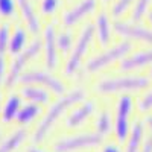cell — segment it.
I'll list each match as a JSON object with an SVG mask.
<instances>
[{
	"mask_svg": "<svg viewBox=\"0 0 152 152\" xmlns=\"http://www.w3.org/2000/svg\"><path fill=\"white\" fill-rule=\"evenodd\" d=\"M43 43H44V55H46V66L49 70H55L58 64V55H56V34L53 24H49L44 29L43 35Z\"/></svg>",
	"mask_w": 152,
	"mask_h": 152,
	"instance_id": "8fae6325",
	"label": "cell"
},
{
	"mask_svg": "<svg viewBox=\"0 0 152 152\" xmlns=\"http://www.w3.org/2000/svg\"><path fill=\"white\" fill-rule=\"evenodd\" d=\"M17 8L20 11L24 23H26L29 32L37 35L40 32V18L37 15V11L34 8L32 0H17Z\"/></svg>",
	"mask_w": 152,
	"mask_h": 152,
	"instance_id": "7c38bea8",
	"label": "cell"
},
{
	"mask_svg": "<svg viewBox=\"0 0 152 152\" xmlns=\"http://www.w3.org/2000/svg\"><path fill=\"white\" fill-rule=\"evenodd\" d=\"M134 2H135V0H114V3L111 6V15L114 18L122 17L125 12L134 5Z\"/></svg>",
	"mask_w": 152,
	"mask_h": 152,
	"instance_id": "cb8c5ba5",
	"label": "cell"
},
{
	"mask_svg": "<svg viewBox=\"0 0 152 152\" xmlns=\"http://www.w3.org/2000/svg\"><path fill=\"white\" fill-rule=\"evenodd\" d=\"M94 28H96V34H97V38H99V43L102 46H107L110 43V40H111V32L114 31L107 12L102 11V12H99V14H97Z\"/></svg>",
	"mask_w": 152,
	"mask_h": 152,
	"instance_id": "5bb4252c",
	"label": "cell"
},
{
	"mask_svg": "<svg viewBox=\"0 0 152 152\" xmlns=\"http://www.w3.org/2000/svg\"><path fill=\"white\" fill-rule=\"evenodd\" d=\"M40 107H38V104H28V105H24L23 108H20L18 114H17V117L15 120L20 123V125H26L29 122H32L38 114H40Z\"/></svg>",
	"mask_w": 152,
	"mask_h": 152,
	"instance_id": "ffe728a7",
	"label": "cell"
},
{
	"mask_svg": "<svg viewBox=\"0 0 152 152\" xmlns=\"http://www.w3.org/2000/svg\"><path fill=\"white\" fill-rule=\"evenodd\" d=\"M17 0H0V17L9 18L15 14Z\"/></svg>",
	"mask_w": 152,
	"mask_h": 152,
	"instance_id": "d4e9b609",
	"label": "cell"
},
{
	"mask_svg": "<svg viewBox=\"0 0 152 152\" xmlns=\"http://www.w3.org/2000/svg\"><path fill=\"white\" fill-rule=\"evenodd\" d=\"M143 132H145L143 123H142V122L134 123L132 129L129 131V135H128V145H126V152H137V151H138V146H140L142 138H143Z\"/></svg>",
	"mask_w": 152,
	"mask_h": 152,
	"instance_id": "d6986e66",
	"label": "cell"
},
{
	"mask_svg": "<svg viewBox=\"0 0 152 152\" xmlns=\"http://www.w3.org/2000/svg\"><path fill=\"white\" fill-rule=\"evenodd\" d=\"M142 152H152V135H151V137H148V140L143 143Z\"/></svg>",
	"mask_w": 152,
	"mask_h": 152,
	"instance_id": "f546056e",
	"label": "cell"
},
{
	"mask_svg": "<svg viewBox=\"0 0 152 152\" xmlns=\"http://www.w3.org/2000/svg\"><path fill=\"white\" fill-rule=\"evenodd\" d=\"M96 129L99 135H107L111 129H113V123H111V117L107 111H102L100 116L96 122Z\"/></svg>",
	"mask_w": 152,
	"mask_h": 152,
	"instance_id": "603a6c76",
	"label": "cell"
},
{
	"mask_svg": "<svg viewBox=\"0 0 152 152\" xmlns=\"http://www.w3.org/2000/svg\"><path fill=\"white\" fill-rule=\"evenodd\" d=\"M104 2H107V3H108V2H111V0H104Z\"/></svg>",
	"mask_w": 152,
	"mask_h": 152,
	"instance_id": "d590c367",
	"label": "cell"
},
{
	"mask_svg": "<svg viewBox=\"0 0 152 152\" xmlns=\"http://www.w3.org/2000/svg\"><path fill=\"white\" fill-rule=\"evenodd\" d=\"M21 96L34 104H46L50 97L44 88L37 87L35 84H28V87H24L21 90Z\"/></svg>",
	"mask_w": 152,
	"mask_h": 152,
	"instance_id": "2e32d148",
	"label": "cell"
},
{
	"mask_svg": "<svg viewBox=\"0 0 152 152\" xmlns=\"http://www.w3.org/2000/svg\"><path fill=\"white\" fill-rule=\"evenodd\" d=\"M134 100L131 96H122L117 104V114H116V135L119 142H125L129 135V113L132 110Z\"/></svg>",
	"mask_w": 152,
	"mask_h": 152,
	"instance_id": "ba28073f",
	"label": "cell"
},
{
	"mask_svg": "<svg viewBox=\"0 0 152 152\" xmlns=\"http://www.w3.org/2000/svg\"><path fill=\"white\" fill-rule=\"evenodd\" d=\"M72 43H73V37L69 31H64L59 35H56V44L61 49V52H67V50L72 47Z\"/></svg>",
	"mask_w": 152,
	"mask_h": 152,
	"instance_id": "484cf974",
	"label": "cell"
},
{
	"mask_svg": "<svg viewBox=\"0 0 152 152\" xmlns=\"http://www.w3.org/2000/svg\"><path fill=\"white\" fill-rule=\"evenodd\" d=\"M138 110L143 111V113L152 110V90H149V91L143 96V99L140 100V104H138Z\"/></svg>",
	"mask_w": 152,
	"mask_h": 152,
	"instance_id": "f1b7e54d",
	"label": "cell"
},
{
	"mask_svg": "<svg viewBox=\"0 0 152 152\" xmlns=\"http://www.w3.org/2000/svg\"><path fill=\"white\" fill-rule=\"evenodd\" d=\"M100 142H102V135H99V134H82V135H76V137L62 138V140H59L53 146V149L55 152H75V151L85 149V148L99 146Z\"/></svg>",
	"mask_w": 152,
	"mask_h": 152,
	"instance_id": "8992f818",
	"label": "cell"
},
{
	"mask_svg": "<svg viewBox=\"0 0 152 152\" xmlns=\"http://www.w3.org/2000/svg\"><path fill=\"white\" fill-rule=\"evenodd\" d=\"M84 99H85V91L82 90V88H76V90L66 94L64 97H61L59 100H56V102L50 107V110L47 111L44 119L40 122V125H38V128L34 134V142L41 143L44 140V137L50 132L52 126L58 122V119L62 116V114H64L70 107H73L75 104L81 102V100H84Z\"/></svg>",
	"mask_w": 152,
	"mask_h": 152,
	"instance_id": "6da1fadb",
	"label": "cell"
},
{
	"mask_svg": "<svg viewBox=\"0 0 152 152\" xmlns=\"http://www.w3.org/2000/svg\"><path fill=\"white\" fill-rule=\"evenodd\" d=\"M21 108V99L18 96H9L8 100H6V104L3 107V113H2V119L3 122H11V120H14L17 117V114Z\"/></svg>",
	"mask_w": 152,
	"mask_h": 152,
	"instance_id": "ac0fdd59",
	"label": "cell"
},
{
	"mask_svg": "<svg viewBox=\"0 0 152 152\" xmlns=\"http://www.w3.org/2000/svg\"><path fill=\"white\" fill-rule=\"evenodd\" d=\"M94 111V104L93 102H84L79 108H76L67 119V126L70 128H76V126H79L82 122H85L88 117L91 116V113Z\"/></svg>",
	"mask_w": 152,
	"mask_h": 152,
	"instance_id": "9a60e30c",
	"label": "cell"
},
{
	"mask_svg": "<svg viewBox=\"0 0 152 152\" xmlns=\"http://www.w3.org/2000/svg\"><path fill=\"white\" fill-rule=\"evenodd\" d=\"M59 6V0H40V11L44 15H52Z\"/></svg>",
	"mask_w": 152,
	"mask_h": 152,
	"instance_id": "4316f807",
	"label": "cell"
},
{
	"mask_svg": "<svg viewBox=\"0 0 152 152\" xmlns=\"http://www.w3.org/2000/svg\"><path fill=\"white\" fill-rule=\"evenodd\" d=\"M94 34H96L94 24H87V26L82 29V32H81V35L78 38V43H76L75 49L72 50V53L69 56V61L66 64V75L67 76H72L76 70L79 69V66H81L85 53H87V49H88V46H90Z\"/></svg>",
	"mask_w": 152,
	"mask_h": 152,
	"instance_id": "277c9868",
	"label": "cell"
},
{
	"mask_svg": "<svg viewBox=\"0 0 152 152\" xmlns=\"http://www.w3.org/2000/svg\"><path fill=\"white\" fill-rule=\"evenodd\" d=\"M9 24H2L0 26V55H3L9 44Z\"/></svg>",
	"mask_w": 152,
	"mask_h": 152,
	"instance_id": "83f0119b",
	"label": "cell"
},
{
	"mask_svg": "<svg viewBox=\"0 0 152 152\" xmlns=\"http://www.w3.org/2000/svg\"><path fill=\"white\" fill-rule=\"evenodd\" d=\"M41 47H43L41 41H40V40H35V41H32L26 49H24L23 52H20L18 55H15V59H14V62L11 64V69H9L6 78H5V85H6L8 88L12 87L17 81H20V76L23 75L24 66H26L32 58H35L38 53H40Z\"/></svg>",
	"mask_w": 152,
	"mask_h": 152,
	"instance_id": "5b68a950",
	"label": "cell"
},
{
	"mask_svg": "<svg viewBox=\"0 0 152 152\" xmlns=\"http://www.w3.org/2000/svg\"><path fill=\"white\" fill-rule=\"evenodd\" d=\"M28 152H44V151L38 149V148H29V149H28Z\"/></svg>",
	"mask_w": 152,
	"mask_h": 152,
	"instance_id": "d6a6232c",
	"label": "cell"
},
{
	"mask_svg": "<svg viewBox=\"0 0 152 152\" xmlns=\"http://www.w3.org/2000/svg\"><path fill=\"white\" fill-rule=\"evenodd\" d=\"M102 152H122L117 146H114V145H107L104 149H102Z\"/></svg>",
	"mask_w": 152,
	"mask_h": 152,
	"instance_id": "4dcf8cb0",
	"label": "cell"
},
{
	"mask_svg": "<svg viewBox=\"0 0 152 152\" xmlns=\"http://www.w3.org/2000/svg\"><path fill=\"white\" fill-rule=\"evenodd\" d=\"M146 123L149 125V128H151V131H152V116H149V117L146 119Z\"/></svg>",
	"mask_w": 152,
	"mask_h": 152,
	"instance_id": "836d02e7",
	"label": "cell"
},
{
	"mask_svg": "<svg viewBox=\"0 0 152 152\" xmlns=\"http://www.w3.org/2000/svg\"><path fill=\"white\" fill-rule=\"evenodd\" d=\"M97 8V0H79L73 8H70L64 15H62V23L67 28L78 24L82 18L90 15Z\"/></svg>",
	"mask_w": 152,
	"mask_h": 152,
	"instance_id": "30bf717a",
	"label": "cell"
},
{
	"mask_svg": "<svg viewBox=\"0 0 152 152\" xmlns=\"http://www.w3.org/2000/svg\"><path fill=\"white\" fill-rule=\"evenodd\" d=\"M113 29L117 35L125 37L128 40H138L152 46V31L140 26L138 23H125V21L116 20L113 24Z\"/></svg>",
	"mask_w": 152,
	"mask_h": 152,
	"instance_id": "9c48e42d",
	"label": "cell"
},
{
	"mask_svg": "<svg viewBox=\"0 0 152 152\" xmlns=\"http://www.w3.org/2000/svg\"><path fill=\"white\" fill-rule=\"evenodd\" d=\"M151 75H152V72H151Z\"/></svg>",
	"mask_w": 152,
	"mask_h": 152,
	"instance_id": "8d00e7d4",
	"label": "cell"
},
{
	"mask_svg": "<svg viewBox=\"0 0 152 152\" xmlns=\"http://www.w3.org/2000/svg\"><path fill=\"white\" fill-rule=\"evenodd\" d=\"M28 43V34L23 28H17L14 35L11 37L9 44H8V50L11 55H18L20 52H23L24 47H26Z\"/></svg>",
	"mask_w": 152,
	"mask_h": 152,
	"instance_id": "e0dca14e",
	"label": "cell"
},
{
	"mask_svg": "<svg viewBox=\"0 0 152 152\" xmlns=\"http://www.w3.org/2000/svg\"><path fill=\"white\" fill-rule=\"evenodd\" d=\"M149 85V79L143 76H123V78H110L102 79L96 85V91L100 94H113V93H126V91H138Z\"/></svg>",
	"mask_w": 152,
	"mask_h": 152,
	"instance_id": "7a4b0ae2",
	"label": "cell"
},
{
	"mask_svg": "<svg viewBox=\"0 0 152 152\" xmlns=\"http://www.w3.org/2000/svg\"><path fill=\"white\" fill-rule=\"evenodd\" d=\"M148 17H149V21H151V24H152V11L148 12Z\"/></svg>",
	"mask_w": 152,
	"mask_h": 152,
	"instance_id": "e575fe53",
	"label": "cell"
},
{
	"mask_svg": "<svg viewBox=\"0 0 152 152\" xmlns=\"http://www.w3.org/2000/svg\"><path fill=\"white\" fill-rule=\"evenodd\" d=\"M3 73H5V61H3V56L0 55V82L3 81Z\"/></svg>",
	"mask_w": 152,
	"mask_h": 152,
	"instance_id": "1f68e13d",
	"label": "cell"
},
{
	"mask_svg": "<svg viewBox=\"0 0 152 152\" xmlns=\"http://www.w3.org/2000/svg\"><path fill=\"white\" fill-rule=\"evenodd\" d=\"M131 49H132L131 41H129V40H125V41L116 44L114 47L105 50L104 53H100V55L94 56L93 59H90V61L87 62L85 70H87L88 73H96V72H99V70H102L104 67L113 64V62H116V61H119V59H123L126 55L129 53Z\"/></svg>",
	"mask_w": 152,
	"mask_h": 152,
	"instance_id": "3957f363",
	"label": "cell"
},
{
	"mask_svg": "<svg viewBox=\"0 0 152 152\" xmlns=\"http://www.w3.org/2000/svg\"><path fill=\"white\" fill-rule=\"evenodd\" d=\"M26 138V131L18 129L14 134H11L6 140L0 145V152H12L14 149H17Z\"/></svg>",
	"mask_w": 152,
	"mask_h": 152,
	"instance_id": "44dd1931",
	"label": "cell"
},
{
	"mask_svg": "<svg viewBox=\"0 0 152 152\" xmlns=\"http://www.w3.org/2000/svg\"><path fill=\"white\" fill-rule=\"evenodd\" d=\"M152 64V49L151 50H142L131 56H125L120 61V70L122 72H132L135 69H140L145 66Z\"/></svg>",
	"mask_w": 152,
	"mask_h": 152,
	"instance_id": "4fadbf2b",
	"label": "cell"
},
{
	"mask_svg": "<svg viewBox=\"0 0 152 152\" xmlns=\"http://www.w3.org/2000/svg\"><path fill=\"white\" fill-rule=\"evenodd\" d=\"M149 5H151V0H135L134 8H132V14H131V18L134 23L142 21V18L146 15V12L149 9Z\"/></svg>",
	"mask_w": 152,
	"mask_h": 152,
	"instance_id": "7402d4cb",
	"label": "cell"
},
{
	"mask_svg": "<svg viewBox=\"0 0 152 152\" xmlns=\"http://www.w3.org/2000/svg\"><path fill=\"white\" fill-rule=\"evenodd\" d=\"M20 81L23 84H35V85H43L49 88L50 91H53L55 94H62L66 91V87L58 78L52 76L47 72H26L20 76Z\"/></svg>",
	"mask_w": 152,
	"mask_h": 152,
	"instance_id": "52a82bcc",
	"label": "cell"
}]
</instances>
